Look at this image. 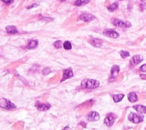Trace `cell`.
Returning <instances> with one entry per match:
<instances>
[{
	"mask_svg": "<svg viewBox=\"0 0 146 130\" xmlns=\"http://www.w3.org/2000/svg\"><path fill=\"white\" fill-rule=\"evenodd\" d=\"M99 85V82L94 79H85L82 81L81 86L83 88L93 89L97 88Z\"/></svg>",
	"mask_w": 146,
	"mask_h": 130,
	"instance_id": "obj_1",
	"label": "cell"
},
{
	"mask_svg": "<svg viewBox=\"0 0 146 130\" xmlns=\"http://www.w3.org/2000/svg\"><path fill=\"white\" fill-rule=\"evenodd\" d=\"M0 107L5 109H16L14 104L5 98L0 99Z\"/></svg>",
	"mask_w": 146,
	"mask_h": 130,
	"instance_id": "obj_2",
	"label": "cell"
},
{
	"mask_svg": "<svg viewBox=\"0 0 146 130\" xmlns=\"http://www.w3.org/2000/svg\"><path fill=\"white\" fill-rule=\"evenodd\" d=\"M112 24L115 26L119 27H130L131 24L129 22H123L122 21L114 18L112 20Z\"/></svg>",
	"mask_w": 146,
	"mask_h": 130,
	"instance_id": "obj_3",
	"label": "cell"
},
{
	"mask_svg": "<svg viewBox=\"0 0 146 130\" xmlns=\"http://www.w3.org/2000/svg\"><path fill=\"white\" fill-rule=\"evenodd\" d=\"M128 118H129V120L134 123H140L143 120V116L138 115H136L133 113H129Z\"/></svg>",
	"mask_w": 146,
	"mask_h": 130,
	"instance_id": "obj_4",
	"label": "cell"
},
{
	"mask_svg": "<svg viewBox=\"0 0 146 130\" xmlns=\"http://www.w3.org/2000/svg\"><path fill=\"white\" fill-rule=\"evenodd\" d=\"M103 34L105 36L108 37L118 38L119 36V34L116 31L112 29H105L103 31Z\"/></svg>",
	"mask_w": 146,
	"mask_h": 130,
	"instance_id": "obj_5",
	"label": "cell"
},
{
	"mask_svg": "<svg viewBox=\"0 0 146 130\" xmlns=\"http://www.w3.org/2000/svg\"><path fill=\"white\" fill-rule=\"evenodd\" d=\"M80 19L86 22H89L95 18V17L91 14H83L80 16Z\"/></svg>",
	"mask_w": 146,
	"mask_h": 130,
	"instance_id": "obj_6",
	"label": "cell"
},
{
	"mask_svg": "<svg viewBox=\"0 0 146 130\" xmlns=\"http://www.w3.org/2000/svg\"><path fill=\"white\" fill-rule=\"evenodd\" d=\"M73 76V72L71 68H69V69L64 70H63V78L61 79L60 82H63L64 80H66L67 79H69L70 78Z\"/></svg>",
	"mask_w": 146,
	"mask_h": 130,
	"instance_id": "obj_7",
	"label": "cell"
},
{
	"mask_svg": "<svg viewBox=\"0 0 146 130\" xmlns=\"http://www.w3.org/2000/svg\"><path fill=\"white\" fill-rule=\"evenodd\" d=\"M87 119L89 121H97L99 119V115L96 112H91L87 115Z\"/></svg>",
	"mask_w": 146,
	"mask_h": 130,
	"instance_id": "obj_8",
	"label": "cell"
},
{
	"mask_svg": "<svg viewBox=\"0 0 146 130\" xmlns=\"http://www.w3.org/2000/svg\"><path fill=\"white\" fill-rule=\"evenodd\" d=\"M143 58L142 55H135L131 58L130 60V63L132 65L135 66L136 65H138L142 61H143Z\"/></svg>",
	"mask_w": 146,
	"mask_h": 130,
	"instance_id": "obj_9",
	"label": "cell"
},
{
	"mask_svg": "<svg viewBox=\"0 0 146 130\" xmlns=\"http://www.w3.org/2000/svg\"><path fill=\"white\" fill-rule=\"evenodd\" d=\"M119 67L117 65L113 66L111 70V78H116L118 76L119 72Z\"/></svg>",
	"mask_w": 146,
	"mask_h": 130,
	"instance_id": "obj_10",
	"label": "cell"
},
{
	"mask_svg": "<svg viewBox=\"0 0 146 130\" xmlns=\"http://www.w3.org/2000/svg\"><path fill=\"white\" fill-rule=\"evenodd\" d=\"M115 120V117L113 116H107L104 119V123L108 126H111Z\"/></svg>",
	"mask_w": 146,
	"mask_h": 130,
	"instance_id": "obj_11",
	"label": "cell"
},
{
	"mask_svg": "<svg viewBox=\"0 0 146 130\" xmlns=\"http://www.w3.org/2000/svg\"><path fill=\"white\" fill-rule=\"evenodd\" d=\"M133 108L137 112L142 113H146V107L143 106V105H135L133 106Z\"/></svg>",
	"mask_w": 146,
	"mask_h": 130,
	"instance_id": "obj_12",
	"label": "cell"
},
{
	"mask_svg": "<svg viewBox=\"0 0 146 130\" xmlns=\"http://www.w3.org/2000/svg\"><path fill=\"white\" fill-rule=\"evenodd\" d=\"M36 106L38 109H39L40 111H46L50 109V104L49 103H38V105H36Z\"/></svg>",
	"mask_w": 146,
	"mask_h": 130,
	"instance_id": "obj_13",
	"label": "cell"
},
{
	"mask_svg": "<svg viewBox=\"0 0 146 130\" xmlns=\"http://www.w3.org/2000/svg\"><path fill=\"white\" fill-rule=\"evenodd\" d=\"M90 43H91L94 46H95V47H99L102 46V41L99 39L94 38V39H93L91 40Z\"/></svg>",
	"mask_w": 146,
	"mask_h": 130,
	"instance_id": "obj_14",
	"label": "cell"
},
{
	"mask_svg": "<svg viewBox=\"0 0 146 130\" xmlns=\"http://www.w3.org/2000/svg\"><path fill=\"white\" fill-rule=\"evenodd\" d=\"M6 30L7 33H8L9 34H13L18 33L17 28L15 26H8L6 27Z\"/></svg>",
	"mask_w": 146,
	"mask_h": 130,
	"instance_id": "obj_15",
	"label": "cell"
},
{
	"mask_svg": "<svg viewBox=\"0 0 146 130\" xmlns=\"http://www.w3.org/2000/svg\"><path fill=\"white\" fill-rule=\"evenodd\" d=\"M128 99H129L130 102L135 103L137 101V96L135 93L132 92L129 93V95H128Z\"/></svg>",
	"mask_w": 146,
	"mask_h": 130,
	"instance_id": "obj_16",
	"label": "cell"
},
{
	"mask_svg": "<svg viewBox=\"0 0 146 130\" xmlns=\"http://www.w3.org/2000/svg\"><path fill=\"white\" fill-rule=\"evenodd\" d=\"M38 40H31L27 45V49H32L35 48L38 45Z\"/></svg>",
	"mask_w": 146,
	"mask_h": 130,
	"instance_id": "obj_17",
	"label": "cell"
},
{
	"mask_svg": "<svg viewBox=\"0 0 146 130\" xmlns=\"http://www.w3.org/2000/svg\"><path fill=\"white\" fill-rule=\"evenodd\" d=\"M91 1V0H77L74 4L76 6H81L82 5H85V4L89 3V2Z\"/></svg>",
	"mask_w": 146,
	"mask_h": 130,
	"instance_id": "obj_18",
	"label": "cell"
},
{
	"mask_svg": "<svg viewBox=\"0 0 146 130\" xmlns=\"http://www.w3.org/2000/svg\"><path fill=\"white\" fill-rule=\"evenodd\" d=\"M124 95L123 94H116V95H114L113 96V99H114V102L115 103H118L121 101L122 99L123 98Z\"/></svg>",
	"mask_w": 146,
	"mask_h": 130,
	"instance_id": "obj_19",
	"label": "cell"
},
{
	"mask_svg": "<svg viewBox=\"0 0 146 130\" xmlns=\"http://www.w3.org/2000/svg\"><path fill=\"white\" fill-rule=\"evenodd\" d=\"M118 6L119 5H118V3H114L108 7V10L110 12H112L116 10L117 8H118Z\"/></svg>",
	"mask_w": 146,
	"mask_h": 130,
	"instance_id": "obj_20",
	"label": "cell"
},
{
	"mask_svg": "<svg viewBox=\"0 0 146 130\" xmlns=\"http://www.w3.org/2000/svg\"><path fill=\"white\" fill-rule=\"evenodd\" d=\"M63 46L65 50H70V49H71V48H72L71 43H70L69 41H66V42H64Z\"/></svg>",
	"mask_w": 146,
	"mask_h": 130,
	"instance_id": "obj_21",
	"label": "cell"
},
{
	"mask_svg": "<svg viewBox=\"0 0 146 130\" xmlns=\"http://www.w3.org/2000/svg\"><path fill=\"white\" fill-rule=\"evenodd\" d=\"M53 45L55 47L57 48V49H60L62 46V42L60 40L56 41L53 43Z\"/></svg>",
	"mask_w": 146,
	"mask_h": 130,
	"instance_id": "obj_22",
	"label": "cell"
},
{
	"mask_svg": "<svg viewBox=\"0 0 146 130\" xmlns=\"http://www.w3.org/2000/svg\"><path fill=\"white\" fill-rule=\"evenodd\" d=\"M119 53L120 54L121 57H122L123 58H126L127 57H129V52L124 51V50H121V51L119 52Z\"/></svg>",
	"mask_w": 146,
	"mask_h": 130,
	"instance_id": "obj_23",
	"label": "cell"
},
{
	"mask_svg": "<svg viewBox=\"0 0 146 130\" xmlns=\"http://www.w3.org/2000/svg\"><path fill=\"white\" fill-rule=\"evenodd\" d=\"M42 72L44 75H47L49 74L50 73L51 70L49 67H45L43 70H42Z\"/></svg>",
	"mask_w": 146,
	"mask_h": 130,
	"instance_id": "obj_24",
	"label": "cell"
},
{
	"mask_svg": "<svg viewBox=\"0 0 146 130\" xmlns=\"http://www.w3.org/2000/svg\"><path fill=\"white\" fill-rule=\"evenodd\" d=\"M140 70L142 72H146V64H144L140 67Z\"/></svg>",
	"mask_w": 146,
	"mask_h": 130,
	"instance_id": "obj_25",
	"label": "cell"
},
{
	"mask_svg": "<svg viewBox=\"0 0 146 130\" xmlns=\"http://www.w3.org/2000/svg\"><path fill=\"white\" fill-rule=\"evenodd\" d=\"M2 1L6 4H10L12 2V0H2Z\"/></svg>",
	"mask_w": 146,
	"mask_h": 130,
	"instance_id": "obj_26",
	"label": "cell"
},
{
	"mask_svg": "<svg viewBox=\"0 0 146 130\" xmlns=\"http://www.w3.org/2000/svg\"><path fill=\"white\" fill-rule=\"evenodd\" d=\"M140 76L142 79H146V75H140Z\"/></svg>",
	"mask_w": 146,
	"mask_h": 130,
	"instance_id": "obj_27",
	"label": "cell"
},
{
	"mask_svg": "<svg viewBox=\"0 0 146 130\" xmlns=\"http://www.w3.org/2000/svg\"><path fill=\"white\" fill-rule=\"evenodd\" d=\"M63 130H71V128H70L69 127H64V129H63Z\"/></svg>",
	"mask_w": 146,
	"mask_h": 130,
	"instance_id": "obj_28",
	"label": "cell"
},
{
	"mask_svg": "<svg viewBox=\"0 0 146 130\" xmlns=\"http://www.w3.org/2000/svg\"><path fill=\"white\" fill-rule=\"evenodd\" d=\"M65 1H66V0H60V2H64Z\"/></svg>",
	"mask_w": 146,
	"mask_h": 130,
	"instance_id": "obj_29",
	"label": "cell"
},
{
	"mask_svg": "<svg viewBox=\"0 0 146 130\" xmlns=\"http://www.w3.org/2000/svg\"><path fill=\"white\" fill-rule=\"evenodd\" d=\"M119 1H122V0H119Z\"/></svg>",
	"mask_w": 146,
	"mask_h": 130,
	"instance_id": "obj_30",
	"label": "cell"
}]
</instances>
